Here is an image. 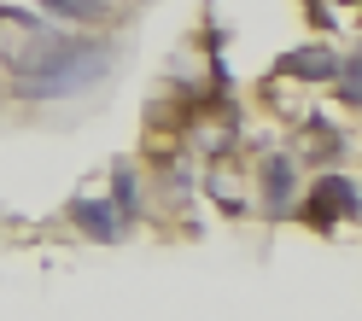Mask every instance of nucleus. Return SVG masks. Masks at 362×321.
<instances>
[{"label":"nucleus","mask_w":362,"mask_h":321,"mask_svg":"<svg viewBox=\"0 0 362 321\" xmlns=\"http://www.w3.org/2000/svg\"><path fill=\"white\" fill-rule=\"evenodd\" d=\"M76 222H82L94 240H111V234H117V211H111L105 199H82V204H76Z\"/></svg>","instance_id":"obj_4"},{"label":"nucleus","mask_w":362,"mask_h":321,"mask_svg":"<svg viewBox=\"0 0 362 321\" xmlns=\"http://www.w3.org/2000/svg\"><path fill=\"white\" fill-rule=\"evenodd\" d=\"M100 76H105V53L82 47V41H64V47L41 53L24 71V94L30 100H71V94H88Z\"/></svg>","instance_id":"obj_1"},{"label":"nucleus","mask_w":362,"mask_h":321,"mask_svg":"<svg viewBox=\"0 0 362 321\" xmlns=\"http://www.w3.org/2000/svg\"><path fill=\"white\" fill-rule=\"evenodd\" d=\"M339 76H345V94H351V100L362 105V59H356V64H345V71H339Z\"/></svg>","instance_id":"obj_7"},{"label":"nucleus","mask_w":362,"mask_h":321,"mask_svg":"<svg viewBox=\"0 0 362 321\" xmlns=\"http://www.w3.org/2000/svg\"><path fill=\"white\" fill-rule=\"evenodd\" d=\"M269 204H286V164H269Z\"/></svg>","instance_id":"obj_6"},{"label":"nucleus","mask_w":362,"mask_h":321,"mask_svg":"<svg viewBox=\"0 0 362 321\" xmlns=\"http://www.w3.org/2000/svg\"><path fill=\"white\" fill-rule=\"evenodd\" d=\"M310 211L322 216V222H327V211H345V216H356V193H351L339 175H327L322 187H315V204H310Z\"/></svg>","instance_id":"obj_3"},{"label":"nucleus","mask_w":362,"mask_h":321,"mask_svg":"<svg viewBox=\"0 0 362 321\" xmlns=\"http://www.w3.org/2000/svg\"><path fill=\"white\" fill-rule=\"evenodd\" d=\"M356 6H362V0H356Z\"/></svg>","instance_id":"obj_8"},{"label":"nucleus","mask_w":362,"mask_h":321,"mask_svg":"<svg viewBox=\"0 0 362 321\" xmlns=\"http://www.w3.org/2000/svg\"><path fill=\"white\" fill-rule=\"evenodd\" d=\"M105 6H111V0H47L53 18H100Z\"/></svg>","instance_id":"obj_5"},{"label":"nucleus","mask_w":362,"mask_h":321,"mask_svg":"<svg viewBox=\"0 0 362 321\" xmlns=\"http://www.w3.org/2000/svg\"><path fill=\"white\" fill-rule=\"evenodd\" d=\"M286 71L304 76V82H327V76H339V59H333L327 47H304V53L286 59Z\"/></svg>","instance_id":"obj_2"}]
</instances>
